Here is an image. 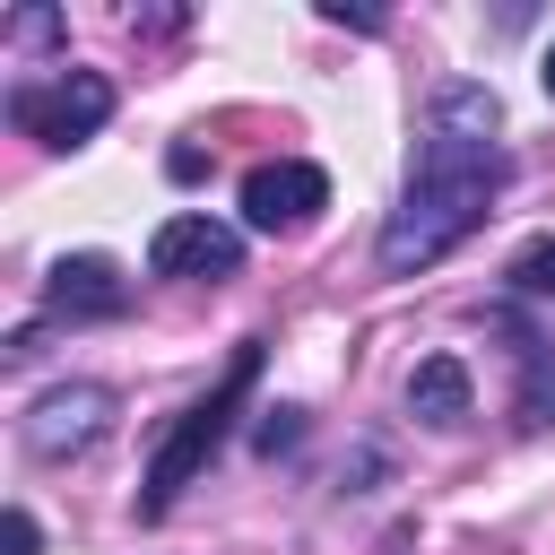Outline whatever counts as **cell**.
I'll return each instance as SVG.
<instances>
[{
	"label": "cell",
	"mask_w": 555,
	"mask_h": 555,
	"mask_svg": "<svg viewBox=\"0 0 555 555\" xmlns=\"http://www.w3.org/2000/svg\"><path fill=\"white\" fill-rule=\"evenodd\" d=\"M503 182H512L503 95H494L486 78H442L434 104H425V139H416L408 191H399V208H390L382 234H373V269H382V278L434 269L442 251H460V243L494 217Z\"/></svg>",
	"instance_id": "6da1fadb"
},
{
	"label": "cell",
	"mask_w": 555,
	"mask_h": 555,
	"mask_svg": "<svg viewBox=\"0 0 555 555\" xmlns=\"http://www.w3.org/2000/svg\"><path fill=\"white\" fill-rule=\"evenodd\" d=\"M251 382H260V338H243L234 356H225V373H217V390H199L173 425H165V442H156V460H147V477H139V520H165L173 503H182V486L225 451V434H234V408L251 399Z\"/></svg>",
	"instance_id": "7a4b0ae2"
},
{
	"label": "cell",
	"mask_w": 555,
	"mask_h": 555,
	"mask_svg": "<svg viewBox=\"0 0 555 555\" xmlns=\"http://www.w3.org/2000/svg\"><path fill=\"white\" fill-rule=\"evenodd\" d=\"M9 130H26L35 147H87L104 121H113V78L104 69H52V78H9L0 95Z\"/></svg>",
	"instance_id": "3957f363"
},
{
	"label": "cell",
	"mask_w": 555,
	"mask_h": 555,
	"mask_svg": "<svg viewBox=\"0 0 555 555\" xmlns=\"http://www.w3.org/2000/svg\"><path fill=\"white\" fill-rule=\"evenodd\" d=\"M113 416H121V399H113L104 382H52V390L17 416V442L61 468V460H87V451L113 434Z\"/></svg>",
	"instance_id": "277c9868"
},
{
	"label": "cell",
	"mask_w": 555,
	"mask_h": 555,
	"mask_svg": "<svg viewBox=\"0 0 555 555\" xmlns=\"http://www.w3.org/2000/svg\"><path fill=\"white\" fill-rule=\"evenodd\" d=\"M147 278H243V234L234 225H217L208 208H182V217H165L156 234H147Z\"/></svg>",
	"instance_id": "5b68a950"
},
{
	"label": "cell",
	"mask_w": 555,
	"mask_h": 555,
	"mask_svg": "<svg viewBox=\"0 0 555 555\" xmlns=\"http://www.w3.org/2000/svg\"><path fill=\"white\" fill-rule=\"evenodd\" d=\"M321 208H330V173L304 165V156H278V165H251V173H243V225H251V234L312 225Z\"/></svg>",
	"instance_id": "8992f818"
},
{
	"label": "cell",
	"mask_w": 555,
	"mask_h": 555,
	"mask_svg": "<svg viewBox=\"0 0 555 555\" xmlns=\"http://www.w3.org/2000/svg\"><path fill=\"white\" fill-rule=\"evenodd\" d=\"M43 312L52 321H121L130 312V278L113 251H61L43 269Z\"/></svg>",
	"instance_id": "52a82bcc"
},
{
	"label": "cell",
	"mask_w": 555,
	"mask_h": 555,
	"mask_svg": "<svg viewBox=\"0 0 555 555\" xmlns=\"http://www.w3.org/2000/svg\"><path fill=\"white\" fill-rule=\"evenodd\" d=\"M486 330L503 338V356H512V373H520V390H512L520 434H546V425H555V347H546V330H529L512 304H486Z\"/></svg>",
	"instance_id": "ba28073f"
},
{
	"label": "cell",
	"mask_w": 555,
	"mask_h": 555,
	"mask_svg": "<svg viewBox=\"0 0 555 555\" xmlns=\"http://www.w3.org/2000/svg\"><path fill=\"white\" fill-rule=\"evenodd\" d=\"M408 416H416V425H434V434H460V425L477 416L468 364H460V356H425V364L408 373Z\"/></svg>",
	"instance_id": "9c48e42d"
},
{
	"label": "cell",
	"mask_w": 555,
	"mask_h": 555,
	"mask_svg": "<svg viewBox=\"0 0 555 555\" xmlns=\"http://www.w3.org/2000/svg\"><path fill=\"white\" fill-rule=\"evenodd\" d=\"M503 304H555V234H538L503 260Z\"/></svg>",
	"instance_id": "30bf717a"
},
{
	"label": "cell",
	"mask_w": 555,
	"mask_h": 555,
	"mask_svg": "<svg viewBox=\"0 0 555 555\" xmlns=\"http://www.w3.org/2000/svg\"><path fill=\"white\" fill-rule=\"evenodd\" d=\"M295 442H304V408H295V399L260 408V425H251V451H260V460H286Z\"/></svg>",
	"instance_id": "8fae6325"
},
{
	"label": "cell",
	"mask_w": 555,
	"mask_h": 555,
	"mask_svg": "<svg viewBox=\"0 0 555 555\" xmlns=\"http://www.w3.org/2000/svg\"><path fill=\"white\" fill-rule=\"evenodd\" d=\"M69 26H61V9H9V43L17 52H52Z\"/></svg>",
	"instance_id": "7c38bea8"
},
{
	"label": "cell",
	"mask_w": 555,
	"mask_h": 555,
	"mask_svg": "<svg viewBox=\"0 0 555 555\" xmlns=\"http://www.w3.org/2000/svg\"><path fill=\"white\" fill-rule=\"evenodd\" d=\"M373 477H390V451H382V442H356V460L338 468V486H347V494H373Z\"/></svg>",
	"instance_id": "4fadbf2b"
},
{
	"label": "cell",
	"mask_w": 555,
	"mask_h": 555,
	"mask_svg": "<svg viewBox=\"0 0 555 555\" xmlns=\"http://www.w3.org/2000/svg\"><path fill=\"white\" fill-rule=\"evenodd\" d=\"M321 26H356V35H382L390 17H382V9H347V0H321Z\"/></svg>",
	"instance_id": "5bb4252c"
},
{
	"label": "cell",
	"mask_w": 555,
	"mask_h": 555,
	"mask_svg": "<svg viewBox=\"0 0 555 555\" xmlns=\"http://www.w3.org/2000/svg\"><path fill=\"white\" fill-rule=\"evenodd\" d=\"M191 9H130V35H182Z\"/></svg>",
	"instance_id": "9a60e30c"
},
{
	"label": "cell",
	"mask_w": 555,
	"mask_h": 555,
	"mask_svg": "<svg viewBox=\"0 0 555 555\" xmlns=\"http://www.w3.org/2000/svg\"><path fill=\"white\" fill-rule=\"evenodd\" d=\"M9 555H43V529H35L26 503H9Z\"/></svg>",
	"instance_id": "2e32d148"
},
{
	"label": "cell",
	"mask_w": 555,
	"mask_h": 555,
	"mask_svg": "<svg viewBox=\"0 0 555 555\" xmlns=\"http://www.w3.org/2000/svg\"><path fill=\"white\" fill-rule=\"evenodd\" d=\"M165 173H173V182H199V173H208V156H199V147H173V156H165Z\"/></svg>",
	"instance_id": "e0dca14e"
},
{
	"label": "cell",
	"mask_w": 555,
	"mask_h": 555,
	"mask_svg": "<svg viewBox=\"0 0 555 555\" xmlns=\"http://www.w3.org/2000/svg\"><path fill=\"white\" fill-rule=\"evenodd\" d=\"M538 87H546V95H555V43H546V52H538Z\"/></svg>",
	"instance_id": "ac0fdd59"
}]
</instances>
